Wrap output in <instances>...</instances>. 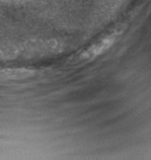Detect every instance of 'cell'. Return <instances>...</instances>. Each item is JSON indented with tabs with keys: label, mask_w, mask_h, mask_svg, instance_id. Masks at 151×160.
Returning <instances> with one entry per match:
<instances>
[{
	"label": "cell",
	"mask_w": 151,
	"mask_h": 160,
	"mask_svg": "<svg viewBox=\"0 0 151 160\" xmlns=\"http://www.w3.org/2000/svg\"><path fill=\"white\" fill-rule=\"evenodd\" d=\"M115 41H116V35L114 34H110L106 37H103L99 42L91 45L85 52H83L81 57L85 60L95 59L98 56L104 53L107 50H109L113 46V44L115 43Z\"/></svg>",
	"instance_id": "obj_1"
}]
</instances>
